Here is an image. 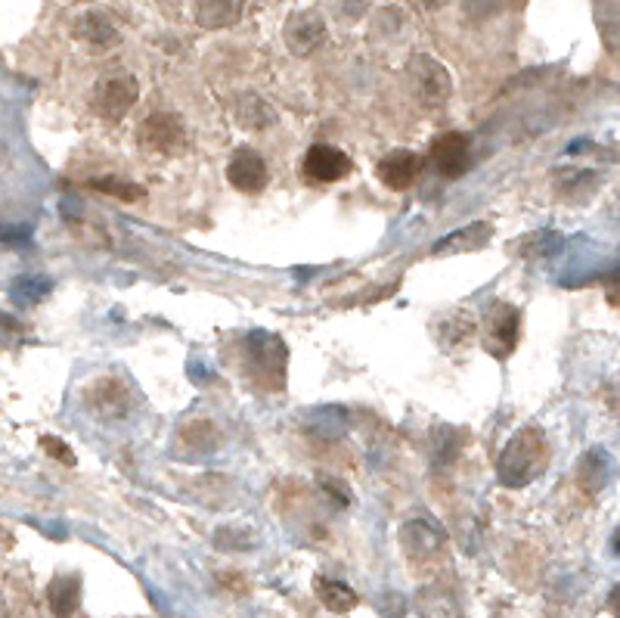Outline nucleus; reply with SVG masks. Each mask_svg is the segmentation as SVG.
<instances>
[{"mask_svg":"<svg viewBox=\"0 0 620 618\" xmlns=\"http://www.w3.org/2000/svg\"><path fill=\"white\" fill-rule=\"evenodd\" d=\"M546 463H549V441L543 429L521 426L500 451L497 473L506 488H524L546 470Z\"/></svg>","mask_w":620,"mask_h":618,"instance_id":"f257e3e1","label":"nucleus"},{"mask_svg":"<svg viewBox=\"0 0 620 618\" xmlns=\"http://www.w3.org/2000/svg\"><path fill=\"white\" fill-rule=\"evenodd\" d=\"M242 361H245L252 386H260L267 392H282V386H285V346L277 336L252 332L245 339Z\"/></svg>","mask_w":620,"mask_h":618,"instance_id":"f03ea898","label":"nucleus"},{"mask_svg":"<svg viewBox=\"0 0 620 618\" xmlns=\"http://www.w3.org/2000/svg\"><path fill=\"white\" fill-rule=\"evenodd\" d=\"M406 78H410V87L413 94L420 97V104L425 106H440L450 100L453 94V78L447 72V65L428 53H416L410 65H406Z\"/></svg>","mask_w":620,"mask_h":618,"instance_id":"7ed1b4c3","label":"nucleus"},{"mask_svg":"<svg viewBox=\"0 0 620 618\" xmlns=\"http://www.w3.org/2000/svg\"><path fill=\"white\" fill-rule=\"evenodd\" d=\"M428 162L438 171L440 178H462L472 171V162H475V144L469 134L462 131H447V134H438L431 146H428Z\"/></svg>","mask_w":620,"mask_h":618,"instance_id":"20e7f679","label":"nucleus"},{"mask_svg":"<svg viewBox=\"0 0 620 618\" xmlns=\"http://www.w3.org/2000/svg\"><path fill=\"white\" fill-rule=\"evenodd\" d=\"M84 408L94 413L97 420L119 423L131 413V386L119 376H97L84 389Z\"/></svg>","mask_w":620,"mask_h":618,"instance_id":"39448f33","label":"nucleus"},{"mask_svg":"<svg viewBox=\"0 0 620 618\" xmlns=\"http://www.w3.org/2000/svg\"><path fill=\"white\" fill-rule=\"evenodd\" d=\"M141 100V82L131 72H116L106 75L94 87V109L100 112L102 119H124Z\"/></svg>","mask_w":620,"mask_h":618,"instance_id":"423d86ee","label":"nucleus"},{"mask_svg":"<svg viewBox=\"0 0 620 618\" xmlns=\"http://www.w3.org/2000/svg\"><path fill=\"white\" fill-rule=\"evenodd\" d=\"M521 336V311L509 302H494L484 320V349L494 358H509Z\"/></svg>","mask_w":620,"mask_h":618,"instance_id":"0eeeda50","label":"nucleus"},{"mask_svg":"<svg viewBox=\"0 0 620 618\" xmlns=\"http://www.w3.org/2000/svg\"><path fill=\"white\" fill-rule=\"evenodd\" d=\"M141 144L149 153H161V156H178L186 146V131H183L181 119L174 112H153L146 116L137 131Z\"/></svg>","mask_w":620,"mask_h":618,"instance_id":"6e6552de","label":"nucleus"},{"mask_svg":"<svg viewBox=\"0 0 620 618\" xmlns=\"http://www.w3.org/2000/svg\"><path fill=\"white\" fill-rule=\"evenodd\" d=\"M351 156L341 153L339 146L317 144L307 149V156L301 159V174L314 184H336V181H344L351 174Z\"/></svg>","mask_w":620,"mask_h":618,"instance_id":"1a4fd4ad","label":"nucleus"},{"mask_svg":"<svg viewBox=\"0 0 620 618\" xmlns=\"http://www.w3.org/2000/svg\"><path fill=\"white\" fill-rule=\"evenodd\" d=\"M282 38L295 57H311L326 41V20L317 10H299L285 20Z\"/></svg>","mask_w":620,"mask_h":618,"instance_id":"9d476101","label":"nucleus"},{"mask_svg":"<svg viewBox=\"0 0 620 618\" xmlns=\"http://www.w3.org/2000/svg\"><path fill=\"white\" fill-rule=\"evenodd\" d=\"M227 181L236 186L240 193H260L264 186L270 184V168H267L258 149L240 146L227 162Z\"/></svg>","mask_w":620,"mask_h":618,"instance_id":"9b49d317","label":"nucleus"},{"mask_svg":"<svg viewBox=\"0 0 620 618\" xmlns=\"http://www.w3.org/2000/svg\"><path fill=\"white\" fill-rule=\"evenodd\" d=\"M443 544H447V535H443V529H440L438 522H431V519H410V522L401 525L403 554L410 559H416V562L438 557L440 550H443Z\"/></svg>","mask_w":620,"mask_h":618,"instance_id":"f8f14e48","label":"nucleus"},{"mask_svg":"<svg viewBox=\"0 0 620 618\" xmlns=\"http://www.w3.org/2000/svg\"><path fill=\"white\" fill-rule=\"evenodd\" d=\"M422 168H425V159H422L420 153H413V149H394V153H388L385 159H379L376 174H379V181L388 186V190L403 193V190H410V186L420 181Z\"/></svg>","mask_w":620,"mask_h":618,"instance_id":"ddd939ff","label":"nucleus"},{"mask_svg":"<svg viewBox=\"0 0 620 618\" xmlns=\"http://www.w3.org/2000/svg\"><path fill=\"white\" fill-rule=\"evenodd\" d=\"M490 240H494V225L490 221H472V225L460 227L453 233H443L428 252L435 258H450V255H465V252H478V249L490 246Z\"/></svg>","mask_w":620,"mask_h":618,"instance_id":"4468645a","label":"nucleus"},{"mask_svg":"<svg viewBox=\"0 0 620 618\" xmlns=\"http://www.w3.org/2000/svg\"><path fill=\"white\" fill-rule=\"evenodd\" d=\"M72 32H75V38L84 41L87 47H97V50H109V47H116L121 41V32L116 20L109 16V13H102V10H87V13H81L75 25H72Z\"/></svg>","mask_w":620,"mask_h":618,"instance_id":"2eb2a0df","label":"nucleus"},{"mask_svg":"<svg viewBox=\"0 0 620 618\" xmlns=\"http://www.w3.org/2000/svg\"><path fill=\"white\" fill-rule=\"evenodd\" d=\"M615 478V457L605 448H589L578 463V482L586 495H599L608 488V482Z\"/></svg>","mask_w":620,"mask_h":618,"instance_id":"dca6fc26","label":"nucleus"},{"mask_svg":"<svg viewBox=\"0 0 620 618\" xmlns=\"http://www.w3.org/2000/svg\"><path fill=\"white\" fill-rule=\"evenodd\" d=\"M245 10V0H196V22L208 32L236 25Z\"/></svg>","mask_w":620,"mask_h":618,"instance_id":"f3484780","label":"nucleus"},{"mask_svg":"<svg viewBox=\"0 0 620 618\" xmlns=\"http://www.w3.org/2000/svg\"><path fill=\"white\" fill-rule=\"evenodd\" d=\"M47 606L57 618H72L81 606V575H57L47 584Z\"/></svg>","mask_w":620,"mask_h":618,"instance_id":"a211bd4d","label":"nucleus"},{"mask_svg":"<svg viewBox=\"0 0 620 618\" xmlns=\"http://www.w3.org/2000/svg\"><path fill=\"white\" fill-rule=\"evenodd\" d=\"M314 587H317V597H320L323 606H326L329 613H336V616H348V613L361 603L357 591L348 587L344 581H336V578H317Z\"/></svg>","mask_w":620,"mask_h":618,"instance_id":"6ab92c4d","label":"nucleus"},{"mask_svg":"<svg viewBox=\"0 0 620 618\" xmlns=\"http://www.w3.org/2000/svg\"><path fill=\"white\" fill-rule=\"evenodd\" d=\"M561 246H564V237L559 230H537V233L521 240L519 255L524 262H546V258L559 255Z\"/></svg>","mask_w":620,"mask_h":618,"instance_id":"aec40b11","label":"nucleus"},{"mask_svg":"<svg viewBox=\"0 0 620 618\" xmlns=\"http://www.w3.org/2000/svg\"><path fill=\"white\" fill-rule=\"evenodd\" d=\"M233 112H236V122L242 128H248V131H260V128H270L277 122L273 109L264 104L258 94H242L236 106H233Z\"/></svg>","mask_w":620,"mask_h":618,"instance_id":"412c9836","label":"nucleus"},{"mask_svg":"<svg viewBox=\"0 0 620 618\" xmlns=\"http://www.w3.org/2000/svg\"><path fill=\"white\" fill-rule=\"evenodd\" d=\"M420 613L425 618H460V609H457L453 594L438 587V584L422 587L420 591Z\"/></svg>","mask_w":620,"mask_h":618,"instance_id":"4be33fe9","label":"nucleus"},{"mask_svg":"<svg viewBox=\"0 0 620 618\" xmlns=\"http://www.w3.org/2000/svg\"><path fill=\"white\" fill-rule=\"evenodd\" d=\"M50 289H53V283H50L47 277L25 274L20 280H13L10 295H13V302H16L20 308H32V305H38V302H44V299L50 295Z\"/></svg>","mask_w":620,"mask_h":618,"instance_id":"5701e85b","label":"nucleus"},{"mask_svg":"<svg viewBox=\"0 0 620 618\" xmlns=\"http://www.w3.org/2000/svg\"><path fill=\"white\" fill-rule=\"evenodd\" d=\"M215 433V426L208 423V420H193V423H186L181 433H178V441H181V448L186 457H205V453H211L218 448V441H202V435Z\"/></svg>","mask_w":620,"mask_h":618,"instance_id":"b1692460","label":"nucleus"},{"mask_svg":"<svg viewBox=\"0 0 620 618\" xmlns=\"http://www.w3.org/2000/svg\"><path fill=\"white\" fill-rule=\"evenodd\" d=\"M215 547L220 550H252L255 547V535L248 529H218L215 532Z\"/></svg>","mask_w":620,"mask_h":618,"instance_id":"393cba45","label":"nucleus"},{"mask_svg":"<svg viewBox=\"0 0 620 618\" xmlns=\"http://www.w3.org/2000/svg\"><path fill=\"white\" fill-rule=\"evenodd\" d=\"M94 190H100V193H109V196H116L121 203H137L143 199V186L137 184H127V181H116V178H102V181H94Z\"/></svg>","mask_w":620,"mask_h":618,"instance_id":"a878e982","label":"nucleus"},{"mask_svg":"<svg viewBox=\"0 0 620 618\" xmlns=\"http://www.w3.org/2000/svg\"><path fill=\"white\" fill-rule=\"evenodd\" d=\"M40 445H44V451L50 453V457H57L60 463H65V466H75V451H72L62 438H57V435H44V438H40Z\"/></svg>","mask_w":620,"mask_h":618,"instance_id":"bb28decb","label":"nucleus"},{"mask_svg":"<svg viewBox=\"0 0 620 618\" xmlns=\"http://www.w3.org/2000/svg\"><path fill=\"white\" fill-rule=\"evenodd\" d=\"M601 401H605L608 413L620 420V373H615V376L605 383V389H601Z\"/></svg>","mask_w":620,"mask_h":618,"instance_id":"cd10ccee","label":"nucleus"},{"mask_svg":"<svg viewBox=\"0 0 620 618\" xmlns=\"http://www.w3.org/2000/svg\"><path fill=\"white\" fill-rule=\"evenodd\" d=\"M608 609H611V613L620 618V587H615V591H611V597H608Z\"/></svg>","mask_w":620,"mask_h":618,"instance_id":"c85d7f7f","label":"nucleus"},{"mask_svg":"<svg viewBox=\"0 0 620 618\" xmlns=\"http://www.w3.org/2000/svg\"><path fill=\"white\" fill-rule=\"evenodd\" d=\"M425 10H440V7H447L450 0H420Z\"/></svg>","mask_w":620,"mask_h":618,"instance_id":"c756f323","label":"nucleus"},{"mask_svg":"<svg viewBox=\"0 0 620 618\" xmlns=\"http://www.w3.org/2000/svg\"><path fill=\"white\" fill-rule=\"evenodd\" d=\"M0 618H10V603L3 597V591H0Z\"/></svg>","mask_w":620,"mask_h":618,"instance_id":"7c9ffc66","label":"nucleus"},{"mask_svg":"<svg viewBox=\"0 0 620 618\" xmlns=\"http://www.w3.org/2000/svg\"><path fill=\"white\" fill-rule=\"evenodd\" d=\"M611 547H615V554H618V557H620V529H618V532H615V541H611Z\"/></svg>","mask_w":620,"mask_h":618,"instance_id":"2f4dec72","label":"nucleus"}]
</instances>
